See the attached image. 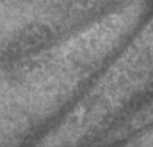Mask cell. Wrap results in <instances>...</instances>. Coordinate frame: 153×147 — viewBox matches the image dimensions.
<instances>
[{"label": "cell", "instance_id": "1", "mask_svg": "<svg viewBox=\"0 0 153 147\" xmlns=\"http://www.w3.org/2000/svg\"><path fill=\"white\" fill-rule=\"evenodd\" d=\"M136 147H153V130L141 137V140L137 141Z\"/></svg>", "mask_w": 153, "mask_h": 147}]
</instances>
